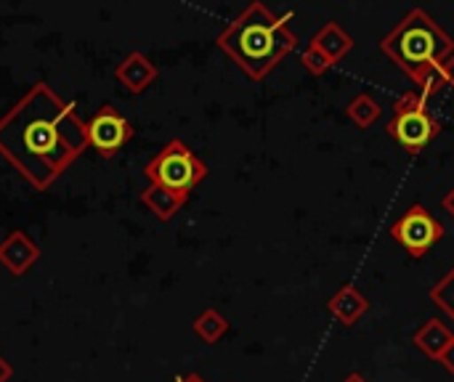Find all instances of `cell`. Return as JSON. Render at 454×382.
Masks as SVG:
<instances>
[{
    "mask_svg": "<svg viewBox=\"0 0 454 382\" xmlns=\"http://www.w3.org/2000/svg\"><path fill=\"white\" fill-rule=\"evenodd\" d=\"M85 149L88 133L74 101L48 82H35L0 117V154L37 191H48Z\"/></svg>",
    "mask_w": 454,
    "mask_h": 382,
    "instance_id": "6da1fadb",
    "label": "cell"
},
{
    "mask_svg": "<svg viewBox=\"0 0 454 382\" xmlns=\"http://www.w3.org/2000/svg\"><path fill=\"white\" fill-rule=\"evenodd\" d=\"M293 13L274 16L269 5L250 3L234 21H229L215 45L255 82L269 77L282 58L298 48V35L287 27Z\"/></svg>",
    "mask_w": 454,
    "mask_h": 382,
    "instance_id": "7a4b0ae2",
    "label": "cell"
},
{
    "mask_svg": "<svg viewBox=\"0 0 454 382\" xmlns=\"http://www.w3.org/2000/svg\"><path fill=\"white\" fill-rule=\"evenodd\" d=\"M380 51L415 82L426 69L439 66L452 56L454 40L434 16L423 8H412L380 40Z\"/></svg>",
    "mask_w": 454,
    "mask_h": 382,
    "instance_id": "3957f363",
    "label": "cell"
},
{
    "mask_svg": "<svg viewBox=\"0 0 454 382\" xmlns=\"http://www.w3.org/2000/svg\"><path fill=\"white\" fill-rule=\"evenodd\" d=\"M386 133L410 154H420L442 133V122L428 112V96L420 88L412 85L394 101V114L386 122Z\"/></svg>",
    "mask_w": 454,
    "mask_h": 382,
    "instance_id": "277c9868",
    "label": "cell"
},
{
    "mask_svg": "<svg viewBox=\"0 0 454 382\" xmlns=\"http://www.w3.org/2000/svg\"><path fill=\"white\" fill-rule=\"evenodd\" d=\"M144 175L154 186L189 197L207 178V165L181 138H173L146 162Z\"/></svg>",
    "mask_w": 454,
    "mask_h": 382,
    "instance_id": "5b68a950",
    "label": "cell"
},
{
    "mask_svg": "<svg viewBox=\"0 0 454 382\" xmlns=\"http://www.w3.org/2000/svg\"><path fill=\"white\" fill-rule=\"evenodd\" d=\"M447 229L442 226L439 218H434L423 205H412L394 226H391V237L412 255V258H423L434 245H439L444 239Z\"/></svg>",
    "mask_w": 454,
    "mask_h": 382,
    "instance_id": "8992f818",
    "label": "cell"
},
{
    "mask_svg": "<svg viewBox=\"0 0 454 382\" xmlns=\"http://www.w3.org/2000/svg\"><path fill=\"white\" fill-rule=\"evenodd\" d=\"M85 133H88V149H93L104 160H112L136 136V128L112 104H104L85 122Z\"/></svg>",
    "mask_w": 454,
    "mask_h": 382,
    "instance_id": "52a82bcc",
    "label": "cell"
},
{
    "mask_svg": "<svg viewBox=\"0 0 454 382\" xmlns=\"http://www.w3.org/2000/svg\"><path fill=\"white\" fill-rule=\"evenodd\" d=\"M37 261H40V247L29 239L27 231L13 229L0 242V266L16 279H21Z\"/></svg>",
    "mask_w": 454,
    "mask_h": 382,
    "instance_id": "ba28073f",
    "label": "cell"
},
{
    "mask_svg": "<svg viewBox=\"0 0 454 382\" xmlns=\"http://www.w3.org/2000/svg\"><path fill=\"white\" fill-rule=\"evenodd\" d=\"M157 77H160L157 64H154L146 53H141V51L128 53V56L114 66V80H117L128 93H133V96H138V93H144L146 88H152V85L157 82Z\"/></svg>",
    "mask_w": 454,
    "mask_h": 382,
    "instance_id": "9c48e42d",
    "label": "cell"
},
{
    "mask_svg": "<svg viewBox=\"0 0 454 382\" xmlns=\"http://www.w3.org/2000/svg\"><path fill=\"white\" fill-rule=\"evenodd\" d=\"M327 311H330L343 327H354V324L370 311V298H367L356 285H343V287L327 300Z\"/></svg>",
    "mask_w": 454,
    "mask_h": 382,
    "instance_id": "30bf717a",
    "label": "cell"
},
{
    "mask_svg": "<svg viewBox=\"0 0 454 382\" xmlns=\"http://www.w3.org/2000/svg\"><path fill=\"white\" fill-rule=\"evenodd\" d=\"M454 340V332L442 322V319H428L415 335H412V346L428 356L431 362H439L442 354L450 348V343Z\"/></svg>",
    "mask_w": 454,
    "mask_h": 382,
    "instance_id": "8fae6325",
    "label": "cell"
},
{
    "mask_svg": "<svg viewBox=\"0 0 454 382\" xmlns=\"http://www.w3.org/2000/svg\"><path fill=\"white\" fill-rule=\"evenodd\" d=\"M186 202H189V197L176 194V191L162 189V186H154V183H149V186L141 191V205H144L157 221H162V223L173 221V218L181 213V207H184Z\"/></svg>",
    "mask_w": 454,
    "mask_h": 382,
    "instance_id": "7c38bea8",
    "label": "cell"
},
{
    "mask_svg": "<svg viewBox=\"0 0 454 382\" xmlns=\"http://www.w3.org/2000/svg\"><path fill=\"white\" fill-rule=\"evenodd\" d=\"M311 45L314 48H319L333 64H338L351 48H354V37L338 24V21H327L317 35H314V40H311Z\"/></svg>",
    "mask_w": 454,
    "mask_h": 382,
    "instance_id": "4fadbf2b",
    "label": "cell"
},
{
    "mask_svg": "<svg viewBox=\"0 0 454 382\" xmlns=\"http://www.w3.org/2000/svg\"><path fill=\"white\" fill-rule=\"evenodd\" d=\"M346 117H348L356 128L367 130V128H372V125L383 117V106H380V101H378L375 96H370V93H356V96L348 101V106H346Z\"/></svg>",
    "mask_w": 454,
    "mask_h": 382,
    "instance_id": "5bb4252c",
    "label": "cell"
},
{
    "mask_svg": "<svg viewBox=\"0 0 454 382\" xmlns=\"http://www.w3.org/2000/svg\"><path fill=\"white\" fill-rule=\"evenodd\" d=\"M192 330H194V335H197L202 343L215 346V343H221V340L226 338V332H229V319H226L221 311H215V308H205V311L194 319Z\"/></svg>",
    "mask_w": 454,
    "mask_h": 382,
    "instance_id": "9a60e30c",
    "label": "cell"
},
{
    "mask_svg": "<svg viewBox=\"0 0 454 382\" xmlns=\"http://www.w3.org/2000/svg\"><path fill=\"white\" fill-rule=\"evenodd\" d=\"M428 298H431V303H434L447 319H454V269L452 271H447V274L431 287Z\"/></svg>",
    "mask_w": 454,
    "mask_h": 382,
    "instance_id": "2e32d148",
    "label": "cell"
},
{
    "mask_svg": "<svg viewBox=\"0 0 454 382\" xmlns=\"http://www.w3.org/2000/svg\"><path fill=\"white\" fill-rule=\"evenodd\" d=\"M415 88H420L428 98H431V96H436V93H442L444 88H450V82H447V72H444V64L426 69V72L415 80Z\"/></svg>",
    "mask_w": 454,
    "mask_h": 382,
    "instance_id": "e0dca14e",
    "label": "cell"
},
{
    "mask_svg": "<svg viewBox=\"0 0 454 382\" xmlns=\"http://www.w3.org/2000/svg\"><path fill=\"white\" fill-rule=\"evenodd\" d=\"M301 64H303V69L309 72V74H314V77H322V74H327L335 64L319 51V48H314L311 43H309V48L303 51V56H301Z\"/></svg>",
    "mask_w": 454,
    "mask_h": 382,
    "instance_id": "ac0fdd59",
    "label": "cell"
},
{
    "mask_svg": "<svg viewBox=\"0 0 454 382\" xmlns=\"http://www.w3.org/2000/svg\"><path fill=\"white\" fill-rule=\"evenodd\" d=\"M439 362H442V367H444V370H447V372L454 378V340L450 343V348L442 354V359H439Z\"/></svg>",
    "mask_w": 454,
    "mask_h": 382,
    "instance_id": "d6986e66",
    "label": "cell"
},
{
    "mask_svg": "<svg viewBox=\"0 0 454 382\" xmlns=\"http://www.w3.org/2000/svg\"><path fill=\"white\" fill-rule=\"evenodd\" d=\"M11 378H13V367L8 364L5 356H0V382H8Z\"/></svg>",
    "mask_w": 454,
    "mask_h": 382,
    "instance_id": "ffe728a7",
    "label": "cell"
},
{
    "mask_svg": "<svg viewBox=\"0 0 454 382\" xmlns=\"http://www.w3.org/2000/svg\"><path fill=\"white\" fill-rule=\"evenodd\" d=\"M442 207L450 213V218L454 221V186L450 189V191H447V194H444V199H442Z\"/></svg>",
    "mask_w": 454,
    "mask_h": 382,
    "instance_id": "44dd1931",
    "label": "cell"
},
{
    "mask_svg": "<svg viewBox=\"0 0 454 382\" xmlns=\"http://www.w3.org/2000/svg\"><path fill=\"white\" fill-rule=\"evenodd\" d=\"M444 72H447V82H450V88H454V53L444 61Z\"/></svg>",
    "mask_w": 454,
    "mask_h": 382,
    "instance_id": "7402d4cb",
    "label": "cell"
},
{
    "mask_svg": "<svg viewBox=\"0 0 454 382\" xmlns=\"http://www.w3.org/2000/svg\"><path fill=\"white\" fill-rule=\"evenodd\" d=\"M343 382H370V380H367V378H364L362 372H351V375H348V378H346Z\"/></svg>",
    "mask_w": 454,
    "mask_h": 382,
    "instance_id": "603a6c76",
    "label": "cell"
},
{
    "mask_svg": "<svg viewBox=\"0 0 454 382\" xmlns=\"http://www.w3.org/2000/svg\"><path fill=\"white\" fill-rule=\"evenodd\" d=\"M176 382H205L200 375H181V378H176Z\"/></svg>",
    "mask_w": 454,
    "mask_h": 382,
    "instance_id": "cb8c5ba5",
    "label": "cell"
}]
</instances>
